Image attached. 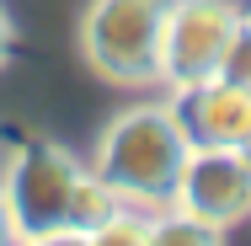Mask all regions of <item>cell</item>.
<instances>
[{"label": "cell", "instance_id": "6da1fadb", "mask_svg": "<svg viewBox=\"0 0 251 246\" xmlns=\"http://www.w3.org/2000/svg\"><path fill=\"white\" fill-rule=\"evenodd\" d=\"M187 134L171 118V107H128L107 123L97 145V171L128 209H171L182 166H187Z\"/></svg>", "mask_w": 251, "mask_h": 246}, {"label": "cell", "instance_id": "7a4b0ae2", "mask_svg": "<svg viewBox=\"0 0 251 246\" xmlns=\"http://www.w3.org/2000/svg\"><path fill=\"white\" fill-rule=\"evenodd\" d=\"M166 0H91L80 16V54L112 86L155 81Z\"/></svg>", "mask_w": 251, "mask_h": 246}, {"label": "cell", "instance_id": "3957f363", "mask_svg": "<svg viewBox=\"0 0 251 246\" xmlns=\"http://www.w3.org/2000/svg\"><path fill=\"white\" fill-rule=\"evenodd\" d=\"M241 5L235 0H166L160 16V49H155V81L171 91H187L219 75L225 49L235 38Z\"/></svg>", "mask_w": 251, "mask_h": 246}, {"label": "cell", "instance_id": "277c9868", "mask_svg": "<svg viewBox=\"0 0 251 246\" xmlns=\"http://www.w3.org/2000/svg\"><path fill=\"white\" fill-rule=\"evenodd\" d=\"M86 166L70 155L64 145H22L11 150V166L0 177V198H5V214L16 225V236H49L64 230V214H70V193H75V177Z\"/></svg>", "mask_w": 251, "mask_h": 246}, {"label": "cell", "instance_id": "5b68a950", "mask_svg": "<svg viewBox=\"0 0 251 246\" xmlns=\"http://www.w3.org/2000/svg\"><path fill=\"white\" fill-rule=\"evenodd\" d=\"M171 203L214 230L241 225L251 214V161L241 150H187V166H182Z\"/></svg>", "mask_w": 251, "mask_h": 246}, {"label": "cell", "instance_id": "8992f818", "mask_svg": "<svg viewBox=\"0 0 251 246\" xmlns=\"http://www.w3.org/2000/svg\"><path fill=\"white\" fill-rule=\"evenodd\" d=\"M171 118L182 123V134H187L193 150H241L251 139V91L214 75L203 86L176 91Z\"/></svg>", "mask_w": 251, "mask_h": 246}, {"label": "cell", "instance_id": "52a82bcc", "mask_svg": "<svg viewBox=\"0 0 251 246\" xmlns=\"http://www.w3.org/2000/svg\"><path fill=\"white\" fill-rule=\"evenodd\" d=\"M123 209V198L112 193L107 182H101L97 171H80L75 177V193H70V214H64V230H80V236H91L101 219H112Z\"/></svg>", "mask_w": 251, "mask_h": 246}, {"label": "cell", "instance_id": "ba28073f", "mask_svg": "<svg viewBox=\"0 0 251 246\" xmlns=\"http://www.w3.org/2000/svg\"><path fill=\"white\" fill-rule=\"evenodd\" d=\"M150 246H225V230L171 209V214H150Z\"/></svg>", "mask_w": 251, "mask_h": 246}, {"label": "cell", "instance_id": "9c48e42d", "mask_svg": "<svg viewBox=\"0 0 251 246\" xmlns=\"http://www.w3.org/2000/svg\"><path fill=\"white\" fill-rule=\"evenodd\" d=\"M86 241L91 246H150V214H134V209L123 203L112 219H101Z\"/></svg>", "mask_w": 251, "mask_h": 246}, {"label": "cell", "instance_id": "30bf717a", "mask_svg": "<svg viewBox=\"0 0 251 246\" xmlns=\"http://www.w3.org/2000/svg\"><path fill=\"white\" fill-rule=\"evenodd\" d=\"M219 81H230V86H246V91H251V16H246V11H241V22H235V38H230V49H225Z\"/></svg>", "mask_w": 251, "mask_h": 246}, {"label": "cell", "instance_id": "8fae6325", "mask_svg": "<svg viewBox=\"0 0 251 246\" xmlns=\"http://www.w3.org/2000/svg\"><path fill=\"white\" fill-rule=\"evenodd\" d=\"M22 246H91L80 230H49V236H27Z\"/></svg>", "mask_w": 251, "mask_h": 246}, {"label": "cell", "instance_id": "7c38bea8", "mask_svg": "<svg viewBox=\"0 0 251 246\" xmlns=\"http://www.w3.org/2000/svg\"><path fill=\"white\" fill-rule=\"evenodd\" d=\"M0 246H22L16 225H11V214H5V198H0Z\"/></svg>", "mask_w": 251, "mask_h": 246}, {"label": "cell", "instance_id": "4fadbf2b", "mask_svg": "<svg viewBox=\"0 0 251 246\" xmlns=\"http://www.w3.org/2000/svg\"><path fill=\"white\" fill-rule=\"evenodd\" d=\"M11 38H16V32H11V16L0 11V64H5V54H11Z\"/></svg>", "mask_w": 251, "mask_h": 246}, {"label": "cell", "instance_id": "5bb4252c", "mask_svg": "<svg viewBox=\"0 0 251 246\" xmlns=\"http://www.w3.org/2000/svg\"><path fill=\"white\" fill-rule=\"evenodd\" d=\"M241 155H246V161H251V139H246V145H241Z\"/></svg>", "mask_w": 251, "mask_h": 246}]
</instances>
